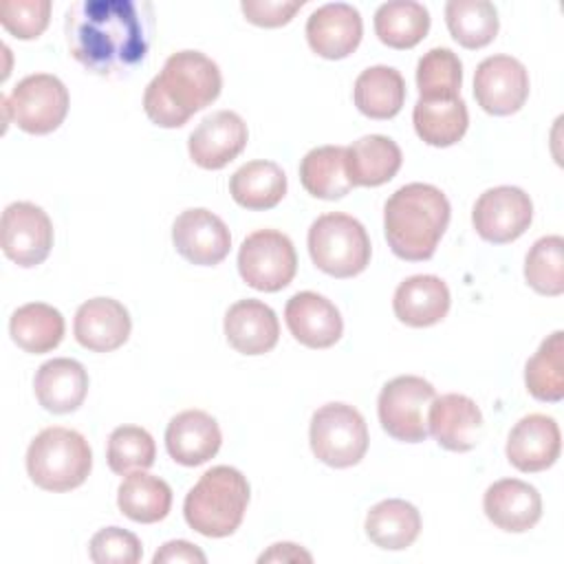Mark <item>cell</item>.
I'll return each instance as SVG.
<instances>
[{
  "label": "cell",
  "mask_w": 564,
  "mask_h": 564,
  "mask_svg": "<svg viewBox=\"0 0 564 564\" xmlns=\"http://www.w3.org/2000/svg\"><path fill=\"white\" fill-rule=\"evenodd\" d=\"M533 220L529 194L513 185H498L482 192L474 205L471 223L478 236L494 245H507L520 238Z\"/></svg>",
  "instance_id": "11"
},
{
  "label": "cell",
  "mask_w": 564,
  "mask_h": 564,
  "mask_svg": "<svg viewBox=\"0 0 564 564\" xmlns=\"http://www.w3.org/2000/svg\"><path fill=\"white\" fill-rule=\"evenodd\" d=\"M430 31V11L414 0L383 2L375 11V33L390 48H412Z\"/></svg>",
  "instance_id": "34"
},
{
  "label": "cell",
  "mask_w": 564,
  "mask_h": 564,
  "mask_svg": "<svg viewBox=\"0 0 564 564\" xmlns=\"http://www.w3.org/2000/svg\"><path fill=\"white\" fill-rule=\"evenodd\" d=\"M564 333H551L524 366V383L533 399L557 403L564 397Z\"/></svg>",
  "instance_id": "35"
},
{
  "label": "cell",
  "mask_w": 564,
  "mask_h": 564,
  "mask_svg": "<svg viewBox=\"0 0 564 564\" xmlns=\"http://www.w3.org/2000/svg\"><path fill=\"white\" fill-rule=\"evenodd\" d=\"M449 200L430 183H408L383 205V231L392 253L408 262L430 260L449 225Z\"/></svg>",
  "instance_id": "3"
},
{
  "label": "cell",
  "mask_w": 564,
  "mask_h": 564,
  "mask_svg": "<svg viewBox=\"0 0 564 564\" xmlns=\"http://www.w3.org/2000/svg\"><path fill=\"white\" fill-rule=\"evenodd\" d=\"M64 33L86 70L117 79L148 57L154 11L148 0H79L66 11Z\"/></svg>",
  "instance_id": "1"
},
{
  "label": "cell",
  "mask_w": 564,
  "mask_h": 564,
  "mask_svg": "<svg viewBox=\"0 0 564 564\" xmlns=\"http://www.w3.org/2000/svg\"><path fill=\"white\" fill-rule=\"evenodd\" d=\"M463 84V64L452 48L434 46L416 64V88L419 99L438 101L460 97Z\"/></svg>",
  "instance_id": "37"
},
{
  "label": "cell",
  "mask_w": 564,
  "mask_h": 564,
  "mask_svg": "<svg viewBox=\"0 0 564 564\" xmlns=\"http://www.w3.org/2000/svg\"><path fill=\"white\" fill-rule=\"evenodd\" d=\"M220 443L223 434L216 419L203 410L178 412L165 430L167 454L185 467H196L214 458Z\"/></svg>",
  "instance_id": "22"
},
{
  "label": "cell",
  "mask_w": 564,
  "mask_h": 564,
  "mask_svg": "<svg viewBox=\"0 0 564 564\" xmlns=\"http://www.w3.org/2000/svg\"><path fill=\"white\" fill-rule=\"evenodd\" d=\"M117 505L121 513L134 522L152 524L163 520L172 507L170 485L143 469L126 474L117 491Z\"/></svg>",
  "instance_id": "30"
},
{
  "label": "cell",
  "mask_w": 564,
  "mask_h": 564,
  "mask_svg": "<svg viewBox=\"0 0 564 564\" xmlns=\"http://www.w3.org/2000/svg\"><path fill=\"white\" fill-rule=\"evenodd\" d=\"M240 278L256 291L275 293L291 284L297 271V256L291 238L275 229L249 234L238 251Z\"/></svg>",
  "instance_id": "10"
},
{
  "label": "cell",
  "mask_w": 564,
  "mask_h": 564,
  "mask_svg": "<svg viewBox=\"0 0 564 564\" xmlns=\"http://www.w3.org/2000/svg\"><path fill=\"white\" fill-rule=\"evenodd\" d=\"M154 564H174V562H198L205 564L207 555L187 540H172L165 542L152 557Z\"/></svg>",
  "instance_id": "43"
},
{
  "label": "cell",
  "mask_w": 564,
  "mask_h": 564,
  "mask_svg": "<svg viewBox=\"0 0 564 564\" xmlns=\"http://www.w3.org/2000/svg\"><path fill=\"white\" fill-rule=\"evenodd\" d=\"M141 555L139 538L121 527H106L90 540V560L95 564H137Z\"/></svg>",
  "instance_id": "41"
},
{
  "label": "cell",
  "mask_w": 564,
  "mask_h": 564,
  "mask_svg": "<svg viewBox=\"0 0 564 564\" xmlns=\"http://www.w3.org/2000/svg\"><path fill=\"white\" fill-rule=\"evenodd\" d=\"M311 562V553H306L304 549H300L297 544H291V542H280V544H273L267 553H262L258 557V562Z\"/></svg>",
  "instance_id": "44"
},
{
  "label": "cell",
  "mask_w": 564,
  "mask_h": 564,
  "mask_svg": "<svg viewBox=\"0 0 564 564\" xmlns=\"http://www.w3.org/2000/svg\"><path fill=\"white\" fill-rule=\"evenodd\" d=\"M229 192L245 209H271L286 194V174L273 161H249L231 174Z\"/></svg>",
  "instance_id": "29"
},
{
  "label": "cell",
  "mask_w": 564,
  "mask_h": 564,
  "mask_svg": "<svg viewBox=\"0 0 564 564\" xmlns=\"http://www.w3.org/2000/svg\"><path fill=\"white\" fill-rule=\"evenodd\" d=\"M154 456H156L154 438L150 436L148 430L139 425H119L108 436V452H106L108 467L119 476H126L132 469L152 467Z\"/></svg>",
  "instance_id": "39"
},
{
  "label": "cell",
  "mask_w": 564,
  "mask_h": 564,
  "mask_svg": "<svg viewBox=\"0 0 564 564\" xmlns=\"http://www.w3.org/2000/svg\"><path fill=\"white\" fill-rule=\"evenodd\" d=\"M33 390L44 410L53 414H68L86 399L88 372L70 357H55L37 368Z\"/></svg>",
  "instance_id": "24"
},
{
  "label": "cell",
  "mask_w": 564,
  "mask_h": 564,
  "mask_svg": "<svg viewBox=\"0 0 564 564\" xmlns=\"http://www.w3.org/2000/svg\"><path fill=\"white\" fill-rule=\"evenodd\" d=\"M247 139L249 132L242 117L234 110H218L194 128L187 150L198 167L220 170L245 150Z\"/></svg>",
  "instance_id": "15"
},
{
  "label": "cell",
  "mask_w": 564,
  "mask_h": 564,
  "mask_svg": "<svg viewBox=\"0 0 564 564\" xmlns=\"http://www.w3.org/2000/svg\"><path fill=\"white\" fill-rule=\"evenodd\" d=\"M311 449L328 467H352L368 449V427L357 408L348 403H326L311 419Z\"/></svg>",
  "instance_id": "7"
},
{
  "label": "cell",
  "mask_w": 564,
  "mask_h": 564,
  "mask_svg": "<svg viewBox=\"0 0 564 564\" xmlns=\"http://www.w3.org/2000/svg\"><path fill=\"white\" fill-rule=\"evenodd\" d=\"M308 253L319 271L344 280L359 275L368 267L370 238L357 218L333 212L313 220Z\"/></svg>",
  "instance_id": "6"
},
{
  "label": "cell",
  "mask_w": 564,
  "mask_h": 564,
  "mask_svg": "<svg viewBox=\"0 0 564 564\" xmlns=\"http://www.w3.org/2000/svg\"><path fill=\"white\" fill-rule=\"evenodd\" d=\"M9 333L22 350L42 355L59 346L64 337V317L51 304L29 302L13 311Z\"/></svg>",
  "instance_id": "33"
},
{
  "label": "cell",
  "mask_w": 564,
  "mask_h": 564,
  "mask_svg": "<svg viewBox=\"0 0 564 564\" xmlns=\"http://www.w3.org/2000/svg\"><path fill=\"white\" fill-rule=\"evenodd\" d=\"M421 533V513L412 502L388 498L370 507L366 516V535L386 551H403Z\"/></svg>",
  "instance_id": "27"
},
{
  "label": "cell",
  "mask_w": 564,
  "mask_h": 564,
  "mask_svg": "<svg viewBox=\"0 0 564 564\" xmlns=\"http://www.w3.org/2000/svg\"><path fill=\"white\" fill-rule=\"evenodd\" d=\"M416 134L434 148H447L458 143L469 126L467 104L460 97L425 101L419 99L412 110Z\"/></svg>",
  "instance_id": "31"
},
{
  "label": "cell",
  "mask_w": 564,
  "mask_h": 564,
  "mask_svg": "<svg viewBox=\"0 0 564 564\" xmlns=\"http://www.w3.org/2000/svg\"><path fill=\"white\" fill-rule=\"evenodd\" d=\"M53 247V223L48 214L26 200H18L2 212V251L18 267L42 264Z\"/></svg>",
  "instance_id": "12"
},
{
  "label": "cell",
  "mask_w": 564,
  "mask_h": 564,
  "mask_svg": "<svg viewBox=\"0 0 564 564\" xmlns=\"http://www.w3.org/2000/svg\"><path fill=\"white\" fill-rule=\"evenodd\" d=\"M445 22L452 37L465 48H482L498 33V11L489 0H449Z\"/></svg>",
  "instance_id": "36"
},
{
  "label": "cell",
  "mask_w": 564,
  "mask_h": 564,
  "mask_svg": "<svg viewBox=\"0 0 564 564\" xmlns=\"http://www.w3.org/2000/svg\"><path fill=\"white\" fill-rule=\"evenodd\" d=\"M403 161L401 148L383 134H366L346 148V174L355 185L377 187L394 178Z\"/></svg>",
  "instance_id": "26"
},
{
  "label": "cell",
  "mask_w": 564,
  "mask_h": 564,
  "mask_svg": "<svg viewBox=\"0 0 564 564\" xmlns=\"http://www.w3.org/2000/svg\"><path fill=\"white\" fill-rule=\"evenodd\" d=\"M48 18H51L48 0H7L0 7L2 26L20 40L40 37L48 26Z\"/></svg>",
  "instance_id": "40"
},
{
  "label": "cell",
  "mask_w": 564,
  "mask_h": 564,
  "mask_svg": "<svg viewBox=\"0 0 564 564\" xmlns=\"http://www.w3.org/2000/svg\"><path fill=\"white\" fill-rule=\"evenodd\" d=\"M249 482L236 467L216 465L207 469L187 491L183 502L185 522L200 535H231L247 511Z\"/></svg>",
  "instance_id": "4"
},
{
  "label": "cell",
  "mask_w": 564,
  "mask_h": 564,
  "mask_svg": "<svg viewBox=\"0 0 564 564\" xmlns=\"http://www.w3.org/2000/svg\"><path fill=\"white\" fill-rule=\"evenodd\" d=\"M527 284L540 295L564 293V238L544 236L533 242L524 258Z\"/></svg>",
  "instance_id": "38"
},
{
  "label": "cell",
  "mask_w": 564,
  "mask_h": 564,
  "mask_svg": "<svg viewBox=\"0 0 564 564\" xmlns=\"http://www.w3.org/2000/svg\"><path fill=\"white\" fill-rule=\"evenodd\" d=\"M220 88L223 77L214 59L200 51H176L145 86L143 110L161 128H181L194 112L216 101Z\"/></svg>",
  "instance_id": "2"
},
{
  "label": "cell",
  "mask_w": 564,
  "mask_h": 564,
  "mask_svg": "<svg viewBox=\"0 0 564 564\" xmlns=\"http://www.w3.org/2000/svg\"><path fill=\"white\" fill-rule=\"evenodd\" d=\"M225 337L242 355H264L275 348L280 322L271 306L260 300H240L225 315Z\"/></svg>",
  "instance_id": "23"
},
{
  "label": "cell",
  "mask_w": 564,
  "mask_h": 564,
  "mask_svg": "<svg viewBox=\"0 0 564 564\" xmlns=\"http://www.w3.org/2000/svg\"><path fill=\"white\" fill-rule=\"evenodd\" d=\"M562 449L560 427L553 416L546 414H527L509 432L507 438V458L509 463L524 474L549 469Z\"/></svg>",
  "instance_id": "18"
},
{
  "label": "cell",
  "mask_w": 564,
  "mask_h": 564,
  "mask_svg": "<svg viewBox=\"0 0 564 564\" xmlns=\"http://www.w3.org/2000/svg\"><path fill=\"white\" fill-rule=\"evenodd\" d=\"M482 430V412L465 394H441L427 408V432L449 452H469L476 447Z\"/></svg>",
  "instance_id": "17"
},
{
  "label": "cell",
  "mask_w": 564,
  "mask_h": 564,
  "mask_svg": "<svg viewBox=\"0 0 564 564\" xmlns=\"http://www.w3.org/2000/svg\"><path fill=\"white\" fill-rule=\"evenodd\" d=\"M449 289L438 275H410L392 297V308L399 322L412 328L438 324L449 311Z\"/></svg>",
  "instance_id": "25"
},
{
  "label": "cell",
  "mask_w": 564,
  "mask_h": 564,
  "mask_svg": "<svg viewBox=\"0 0 564 564\" xmlns=\"http://www.w3.org/2000/svg\"><path fill=\"white\" fill-rule=\"evenodd\" d=\"M482 509L498 529L524 533L542 518V498L533 485L518 478H502L487 487Z\"/></svg>",
  "instance_id": "20"
},
{
  "label": "cell",
  "mask_w": 564,
  "mask_h": 564,
  "mask_svg": "<svg viewBox=\"0 0 564 564\" xmlns=\"http://www.w3.org/2000/svg\"><path fill=\"white\" fill-rule=\"evenodd\" d=\"M130 313L112 297H93L84 302L73 322L75 339L93 352H110L130 337Z\"/></svg>",
  "instance_id": "19"
},
{
  "label": "cell",
  "mask_w": 564,
  "mask_h": 564,
  "mask_svg": "<svg viewBox=\"0 0 564 564\" xmlns=\"http://www.w3.org/2000/svg\"><path fill=\"white\" fill-rule=\"evenodd\" d=\"M68 90L64 82L48 73L26 75L9 97H2L4 121H13L29 134H48L62 126L68 112Z\"/></svg>",
  "instance_id": "8"
},
{
  "label": "cell",
  "mask_w": 564,
  "mask_h": 564,
  "mask_svg": "<svg viewBox=\"0 0 564 564\" xmlns=\"http://www.w3.org/2000/svg\"><path fill=\"white\" fill-rule=\"evenodd\" d=\"M93 452L88 441L68 427L42 430L26 449V471L44 491H70L88 478Z\"/></svg>",
  "instance_id": "5"
},
{
  "label": "cell",
  "mask_w": 564,
  "mask_h": 564,
  "mask_svg": "<svg viewBox=\"0 0 564 564\" xmlns=\"http://www.w3.org/2000/svg\"><path fill=\"white\" fill-rule=\"evenodd\" d=\"M474 97L478 106L496 117L518 112L529 97V73L511 55L485 57L474 73Z\"/></svg>",
  "instance_id": "13"
},
{
  "label": "cell",
  "mask_w": 564,
  "mask_h": 564,
  "mask_svg": "<svg viewBox=\"0 0 564 564\" xmlns=\"http://www.w3.org/2000/svg\"><path fill=\"white\" fill-rule=\"evenodd\" d=\"M304 7V0H242L240 9L251 24L275 29L291 22V18Z\"/></svg>",
  "instance_id": "42"
},
{
  "label": "cell",
  "mask_w": 564,
  "mask_h": 564,
  "mask_svg": "<svg viewBox=\"0 0 564 564\" xmlns=\"http://www.w3.org/2000/svg\"><path fill=\"white\" fill-rule=\"evenodd\" d=\"M346 148L341 145H322L304 154L300 163L302 187L324 200H337L352 189V183L346 174Z\"/></svg>",
  "instance_id": "32"
},
{
  "label": "cell",
  "mask_w": 564,
  "mask_h": 564,
  "mask_svg": "<svg viewBox=\"0 0 564 564\" xmlns=\"http://www.w3.org/2000/svg\"><path fill=\"white\" fill-rule=\"evenodd\" d=\"M284 319L291 335L308 348H330L344 330L337 306L319 293H295L284 308Z\"/></svg>",
  "instance_id": "21"
},
{
  "label": "cell",
  "mask_w": 564,
  "mask_h": 564,
  "mask_svg": "<svg viewBox=\"0 0 564 564\" xmlns=\"http://www.w3.org/2000/svg\"><path fill=\"white\" fill-rule=\"evenodd\" d=\"M436 390L430 381L416 375H401L390 379L377 401L381 427L397 441L423 443L427 438V408Z\"/></svg>",
  "instance_id": "9"
},
{
  "label": "cell",
  "mask_w": 564,
  "mask_h": 564,
  "mask_svg": "<svg viewBox=\"0 0 564 564\" xmlns=\"http://www.w3.org/2000/svg\"><path fill=\"white\" fill-rule=\"evenodd\" d=\"M364 22L348 2H328L317 7L306 20V40L313 53L326 59L348 57L361 42Z\"/></svg>",
  "instance_id": "16"
},
{
  "label": "cell",
  "mask_w": 564,
  "mask_h": 564,
  "mask_svg": "<svg viewBox=\"0 0 564 564\" xmlns=\"http://www.w3.org/2000/svg\"><path fill=\"white\" fill-rule=\"evenodd\" d=\"M172 242L187 262L214 267L227 258L231 249V234L214 212L192 207L176 216L172 225Z\"/></svg>",
  "instance_id": "14"
},
{
  "label": "cell",
  "mask_w": 564,
  "mask_h": 564,
  "mask_svg": "<svg viewBox=\"0 0 564 564\" xmlns=\"http://www.w3.org/2000/svg\"><path fill=\"white\" fill-rule=\"evenodd\" d=\"M352 97L361 115L370 119H390L403 108L405 82L392 66H370L355 79Z\"/></svg>",
  "instance_id": "28"
}]
</instances>
